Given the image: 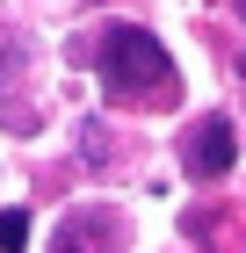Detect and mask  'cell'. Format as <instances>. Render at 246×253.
I'll return each instance as SVG.
<instances>
[{
	"label": "cell",
	"instance_id": "obj_1",
	"mask_svg": "<svg viewBox=\"0 0 246 253\" xmlns=\"http://www.w3.org/2000/svg\"><path fill=\"white\" fill-rule=\"evenodd\" d=\"M95 73H101V87L116 101H138V109H167L174 87H181L167 43L152 37V29H131V22H116L109 37L95 43Z\"/></svg>",
	"mask_w": 246,
	"mask_h": 253
},
{
	"label": "cell",
	"instance_id": "obj_5",
	"mask_svg": "<svg viewBox=\"0 0 246 253\" xmlns=\"http://www.w3.org/2000/svg\"><path fill=\"white\" fill-rule=\"evenodd\" d=\"M22 73V43H0V94H7V80Z\"/></svg>",
	"mask_w": 246,
	"mask_h": 253
},
{
	"label": "cell",
	"instance_id": "obj_4",
	"mask_svg": "<svg viewBox=\"0 0 246 253\" xmlns=\"http://www.w3.org/2000/svg\"><path fill=\"white\" fill-rule=\"evenodd\" d=\"M0 253H29V210H0Z\"/></svg>",
	"mask_w": 246,
	"mask_h": 253
},
{
	"label": "cell",
	"instance_id": "obj_2",
	"mask_svg": "<svg viewBox=\"0 0 246 253\" xmlns=\"http://www.w3.org/2000/svg\"><path fill=\"white\" fill-rule=\"evenodd\" d=\"M232 159H239V130H232V116H196L189 130H181V167H189L196 181H225Z\"/></svg>",
	"mask_w": 246,
	"mask_h": 253
},
{
	"label": "cell",
	"instance_id": "obj_3",
	"mask_svg": "<svg viewBox=\"0 0 246 253\" xmlns=\"http://www.w3.org/2000/svg\"><path fill=\"white\" fill-rule=\"evenodd\" d=\"M51 253H123V217L109 203H80V210L58 217Z\"/></svg>",
	"mask_w": 246,
	"mask_h": 253
}]
</instances>
